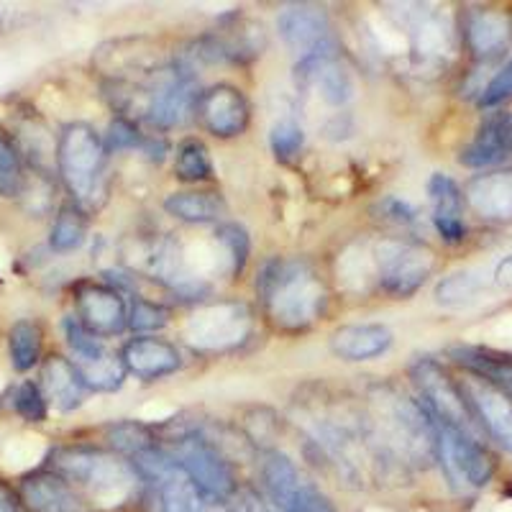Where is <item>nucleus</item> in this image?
<instances>
[{"mask_svg":"<svg viewBox=\"0 0 512 512\" xmlns=\"http://www.w3.org/2000/svg\"><path fill=\"white\" fill-rule=\"evenodd\" d=\"M256 292L262 297L267 318L280 331H305L326 308L328 292L315 269L303 259H272L262 267Z\"/></svg>","mask_w":512,"mask_h":512,"instance_id":"1","label":"nucleus"},{"mask_svg":"<svg viewBox=\"0 0 512 512\" xmlns=\"http://www.w3.org/2000/svg\"><path fill=\"white\" fill-rule=\"evenodd\" d=\"M52 472L80 492L88 505L116 510L134 500L139 474L123 456L88 446H62L52 451Z\"/></svg>","mask_w":512,"mask_h":512,"instance_id":"2","label":"nucleus"},{"mask_svg":"<svg viewBox=\"0 0 512 512\" xmlns=\"http://www.w3.org/2000/svg\"><path fill=\"white\" fill-rule=\"evenodd\" d=\"M374 405L379 433L369 441L382 436V451H390L408 464L425 466L436 461V423L418 400L395 390H382V395L374 397Z\"/></svg>","mask_w":512,"mask_h":512,"instance_id":"3","label":"nucleus"},{"mask_svg":"<svg viewBox=\"0 0 512 512\" xmlns=\"http://www.w3.org/2000/svg\"><path fill=\"white\" fill-rule=\"evenodd\" d=\"M57 167L80 210L98 208L105 195V144L88 123H70L57 141Z\"/></svg>","mask_w":512,"mask_h":512,"instance_id":"4","label":"nucleus"},{"mask_svg":"<svg viewBox=\"0 0 512 512\" xmlns=\"http://www.w3.org/2000/svg\"><path fill=\"white\" fill-rule=\"evenodd\" d=\"M369 256L379 290L392 297L415 295L436 267L433 251L413 241L382 239L372 246Z\"/></svg>","mask_w":512,"mask_h":512,"instance_id":"5","label":"nucleus"},{"mask_svg":"<svg viewBox=\"0 0 512 512\" xmlns=\"http://www.w3.org/2000/svg\"><path fill=\"white\" fill-rule=\"evenodd\" d=\"M410 379L420 395V405L428 410L433 423L448 425V428H456L469 436H479V425L461 395L459 382L438 361L418 359L410 367Z\"/></svg>","mask_w":512,"mask_h":512,"instance_id":"6","label":"nucleus"},{"mask_svg":"<svg viewBox=\"0 0 512 512\" xmlns=\"http://www.w3.org/2000/svg\"><path fill=\"white\" fill-rule=\"evenodd\" d=\"M436 461L456 489H482L495 477V456L479 436L436 423Z\"/></svg>","mask_w":512,"mask_h":512,"instance_id":"7","label":"nucleus"},{"mask_svg":"<svg viewBox=\"0 0 512 512\" xmlns=\"http://www.w3.org/2000/svg\"><path fill=\"white\" fill-rule=\"evenodd\" d=\"M190 477L203 500H231L236 492V474L216 443L200 433H185L175 441V451H169Z\"/></svg>","mask_w":512,"mask_h":512,"instance_id":"8","label":"nucleus"},{"mask_svg":"<svg viewBox=\"0 0 512 512\" xmlns=\"http://www.w3.org/2000/svg\"><path fill=\"white\" fill-rule=\"evenodd\" d=\"M251 333V313L244 303H213L192 313L185 323V341L198 351H228Z\"/></svg>","mask_w":512,"mask_h":512,"instance_id":"9","label":"nucleus"},{"mask_svg":"<svg viewBox=\"0 0 512 512\" xmlns=\"http://www.w3.org/2000/svg\"><path fill=\"white\" fill-rule=\"evenodd\" d=\"M144 113L146 121L159 128L180 126L187 118L190 108H195V75L185 64H172L167 70L157 72L154 82L144 90Z\"/></svg>","mask_w":512,"mask_h":512,"instance_id":"10","label":"nucleus"},{"mask_svg":"<svg viewBox=\"0 0 512 512\" xmlns=\"http://www.w3.org/2000/svg\"><path fill=\"white\" fill-rule=\"evenodd\" d=\"M456 382H459L461 395L477 420L479 431L487 433L505 451H512V395H507L495 384L484 382L482 377H474V374H464Z\"/></svg>","mask_w":512,"mask_h":512,"instance_id":"11","label":"nucleus"},{"mask_svg":"<svg viewBox=\"0 0 512 512\" xmlns=\"http://www.w3.org/2000/svg\"><path fill=\"white\" fill-rule=\"evenodd\" d=\"M277 29H280L282 41L300 59L315 57V54H333L336 52V41L331 34V21L326 11L315 6H287L280 11L277 18Z\"/></svg>","mask_w":512,"mask_h":512,"instance_id":"12","label":"nucleus"},{"mask_svg":"<svg viewBox=\"0 0 512 512\" xmlns=\"http://www.w3.org/2000/svg\"><path fill=\"white\" fill-rule=\"evenodd\" d=\"M195 113L205 131L218 139H233L249 126V103L244 93L231 85H216L200 93L195 100Z\"/></svg>","mask_w":512,"mask_h":512,"instance_id":"13","label":"nucleus"},{"mask_svg":"<svg viewBox=\"0 0 512 512\" xmlns=\"http://www.w3.org/2000/svg\"><path fill=\"white\" fill-rule=\"evenodd\" d=\"M77 323L93 336H116L128 326V308L121 292L105 285H80L75 290Z\"/></svg>","mask_w":512,"mask_h":512,"instance_id":"14","label":"nucleus"},{"mask_svg":"<svg viewBox=\"0 0 512 512\" xmlns=\"http://www.w3.org/2000/svg\"><path fill=\"white\" fill-rule=\"evenodd\" d=\"M18 497L26 512H93L88 500L54 472H36L21 479Z\"/></svg>","mask_w":512,"mask_h":512,"instance_id":"15","label":"nucleus"},{"mask_svg":"<svg viewBox=\"0 0 512 512\" xmlns=\"http://www.w3.org/2000/svg\"><path fill=\"white\" fill-rule=\"evenodd\" d=\"M144 505L146 512H200L203 497L175 461L164 472L144 479Z\"/></svg>","mask_w":512,"mask_h":512,"instance_id":"16","label":"nucleus"},{"mask_svg":"<svg viewBox=\"0 0 512 512\" xmlns=\"http://www.w3.org/2000/svg\"><path fill=\"white\" fill-rule=\"evenodd\" d=\"M510 154H512V116L510 111H495V113H489V116L479 123L474 139L461 149L459 162L464 164V167L482 169V167H492V164L505 162Z\"/></svg>","mask_w":512,"mask_h":512,"instance_id":"17","label":"nucleus"},{"mask_svg":"<svg viewBox=\"0 0 512 512\" xmlns=\"http://www.w3.org/2000/svg\"><path fill=\"white\" fill-rule=\"evenodd\" d=\"M464 200L482 221L512 223V169L472 177L464 187Z\"/></svg>","mask_w":512,"mask_h":512,"instance_id":"18","label":"nucleus"},{"mask_svg":"<svg viewBox=\"0 0 512 512\" xmlns=\"http://www.w3.org/2000/svg\"><path fill=\"white\" fill-rule=\"evenodd\" d=\"M121 361L128 374L146 379V382L167 377V374L177 372L182 364L180 351L169 341H164V338L154 336H139L134 341H128L123 346Z\"/></svg>","mask_w":512,"mask_h":512,"instance_id":"19","label":"nucleus"},{"mask_svg":"<svg viewBox=\"0 0 512 512\" xmlns=\"http://www.w3.org/2000/svg\"><path fill=\"white\" fill-rule=\"evenodd\" d=\"M297 75H300L303 85L318 90L320 98L326 100V103L344 105L354 98V80H351L344 64L338 62L336 52L300 59Z\"/></svg>","mask_w":512,"mask_h":512,"instance_id":"20","label":"nucleus"},{"mask_svg":"<svg viewBox=\"0 0 512 512\" xmlns=\"http://www.w3.org/2000/svg\"><path fill=\"white\" fill-rule=\"evenodd\" d=\"M428 195L433 205V226L446 244H459L466 236L464 223V192L448 175H436L428 180Z\"/></svg>","mask_w":512,"mask_h":512,"instance_id":"21","label":"nucleus"},{"mask_svg":"<svg viewBox=\"0 0 512 512\" xmlns=\"http://www.w3.org/2000/svg\"><path fill=\"white\" fill-rule=\"evenodd\" d=\"M466 41L479 59H492L505 52L512 41V16L497 8L474 11L466 21Z\"/></svg>","mask_w":512,"mask_h":512,"instance_id":"22","label":"nucleus"},{"mask_svg":"<svg viewBox=\"0 0 512 512\" xmlns=\"http://www.w3.org/2000/svg\"><path fill=\"white\" fill-rule=\"evenodd\" d=\"M392 346V331L382 323L341 326L331 336L333 354L346 361H369L382 356Z\"/></svg>","mask_w":512,"mask_h":512,"instance_id":"23","label":"nucleus"},{"mask_svg":"<svg viewBox=\"0 0 512 512\" xmlns=\"http://www.w3.org/2000/svg\"><path fill=\"white\" fill-rule=\"evenodd\" d=\"M85 384L77 374L75 364L64 356H49L41 367V392L62 413L80 408L85 400Z\"/></svg>","mask_w":512,"mask_h":512,"instance_id":"24","label":"nucleus"},{"mask_svg":"<svg viewBox=\"0 0 512 512\" xmlns=\"http://www.w3.org/2000/svg\"><path fill=\"white\" fill-rule=\"evenodd\" d=\"M448 356L466 369V374L482 377L484 382L495 384L507 395H512V356L502 354L495 349H484V346H451Z\"/></svg>","mask_w":512,"mask_h":512,"instance_id":"25","label":"nucleus"},{"mask_svg":"<svg viewBox=\"0 0 512 512\" xmlns=\"http://www.w3.org/2000/svg\"><path fill=\"white\" fill-rule=\"evenodd\" d=\"M262 487L269 502L280 512H287L303 487V479L297 474V466L292 464L290 456L280 451H267L262 459Z\"/></svg>","mask_w":512,"mask_h":512,"instance_id":"26","label":"nucleus"},{"mask_svg":"<svg viewBox=\"0 0 512 512\" xmlns=\"http://www.w3.org/2000/svg\"><path fill=\"white\" fill-rule=\"evenodd\" d=\"M164 210L185 223H216L226 213V203L218 192H172L164 200Z\"/></svg>","mask_w":512,"mask_h":512,"instance_id":"27","label":"nucleus"},{"mask_svg":"<svg viewBox=\"0 0 512 512\" xmlns=\"http://www.w3.org/2000/svg\"><path fill=\"white\" fill-rule=\"evenodd\" d=\"M8 354L16 372H29L41 359V328L34 320H18L8 333Z\"/></svg>","mask_w":512,"mask_h":512,"instance_id":"28","label":"nucleus"},{"mask_svg":"<svg viewBox=\"0 0 512 512\" xmlns=\"http://www.w3.org/2000/svg\"><path fill=\"white\" fill-rule=\"evenodd\" d=\"M88 236V218L77 205L67 203L59 208V216L54 221L52 233H49V244L54 251H75L85 244Z\"/></svg>","mask_w":512,"mask_h":512,"instance_id":"29","label":"nucleus"},{"mask_svg":"<svg viewBox=\"0 0 512 512\" xmlns=\"http://www.w3.org/2000/svg\"><path fill=\"white\" fill-rule=\"evenodd\" d=\"M175 172L185 182H203L213 177V162L203 141L187 139L177 146Z\"/></svg>","mask_w":512,"mask_h":512,"instance_id":"30","label":"nucleus"},{"mask_svg":"<svg viewBox=\"0 0 512 512\" xmlns=\"http://www.w3.org/2000/svg\"><path fill=\"white\" fill-rule=\"evenodd\" d=\"M484 290V280L477 272H456L448 274L446 280L438 282L436 300L446 308H459V305L477 300L479 292Z\"/></svg>","mask_w":512,"mask_h":512,"instance_id":"31","label":"nucleus"},{"mask_svg":"<svg viewBox=\"0 0 512 512\" xmlns=\"http://www.w3.org/2000/svg\"><path fill=\"white\" fill-rule=\"evenodd\" d=\"M108 441H111V446L116 448L118 454L126 456V459H131V456H136L139 451H144V448L157 443L154 441L152 431H149L146 425L134 423V420L111 425V428H108Z\"/></svg>","mask_w":512,"mask_h":512,"instance_id":"32","label":"nucleus"},{"mask_svg":"<svg viewBox=\"0 0 512 512\" xmlns=\"http://www.w3.org/2000/svg\"><path fill=\"white\" fill-rule=\"evenodd\" d=\"M26 187L24 169L16 149L0 136V195L3 198H18Z\"/></svg>","mask_w":512,"mask_h":512,"instance_id":"33","label":"nucleus"},{"mask_svg":"<svg viewBox=\"0 0 512 512\" xmlns=\"http://www.w3.org/2000/svg\"><path fill=\"white\" fill-rule=\"evenodd\" d=\"M269 144H272L274 157L280 162H290L300 154L305 144L303 128L297 126L295 121H277L272 126V134H269Z\"/></svg>","mask_w":512,"mask_h":512,"instance_id":"34","label":"nucleus"},{"mask_svg":"<svg viewBox=\"0 0 512 512\" xmlns=\"http://www.w3.org/2000/svg\"><path fill=\"white\" fill-rule=\"evenodd\" d=\"M216 236H218V241L226 246L228 256H231L233 274L244 272L246 259H249V249H251L249 233H246L239 223H223V226H218Z\"/></svg>","mask_w":512,"mask_h":512,"instance_id":"35","label":"nucleus"},{"mask_svg":"<svg viewBox=\"0 0 512 512\" xmlns=\"http://www.w3.org/2000/svg\"><path fill=\"white\" fill-rule=\"evenodd\" d=\"M13 408L29 423H41L47 420V397L36 382H24L13 395Z\"/></svg>","mask_w":512,"mask_h":512,"instance_id":"36","label":"nucleus"},{"mask_svg":"<svg viewBox=\"0 0 512 512\" xmlns=\"http://www.w3.org/2000/svg\"><path fill=\"white\" fill-rule=\"evenodd\" d=\"M169 323V313L152 300H134L128 310V326L134 331H157Z\"/></svg>","mask_w":512,"mask_h":512,"instance_id":"37","label":"nucleus"},{"mask_svg":"<svg viewBox=\"0 0 512 512\" xmlns=\"http://www.w3.org/2000/svg\"><path fill=\"white\" fill-rule=\"evenodd\" d=\"M512 95V59L497 72L492 80H489L487 88L482 90V98H479V105L482 108H492V105H500L502 100H507Z\"/></svg>","mask_w":512,"mask_h":512,"instance_id":"38","label":"nucleus"},{"mask_svg":"<svg viewBox=\"0 0 512 512\" xmlns=\"http://www.w3.org/2000/svg\"><path fill=\"white\" fill-rule=\"evenodd\" d=\"M287 512H336V510H333L331 500H328L318 487L303 482V487H300L295 502H292Z\"/></svg>","mask_w":512,"mask_h":512,"instance_id":"39","label":"nucleus"},{"mask_svg":"<svg viewBox=\"0 0 512 512\" xmlns=\"http://www.w3.org/2000/svg\"><path fill=\"white\" fill-rule=\"evenodd\" d=\"M136 144H139V131L131 123L123 121V118L111 123V128H108V149L121 152V149H128V146Z\"/></svg>","mask_w":512,"mask_h":512,"instance_id":"40","label":"nucleus"},{"mask_svg":"<svg viewBox=\"0 0 512 512\" xmlns=\"http://www.w3.org/2000/svg\"><path fill=\"white\" fill-rule=\"evenodd\" d=\"M382 213L384 218H390V221L400 223V226H413L415 223V208L405 200H397V198H387L382 203Z\"/></svg>","mask_w":512,"mask_h":512,"instance_id":"41","label":"nucleus"},{"mask_svg":"<svg viewBox=\"0 0 512 512\" xmlns=\"http://www.w3.org/2000/svg\"><path fill=\"white\" fill-rule=\"evenodd\" d=\"M495 282L505 290H512V254L505 256L495 269Z\"/></svg>","mask_w":512,"mask_h":512,"instance_id":"42","label":"nucleus"},{"mask_svg":"<svg viewBox=\"0 0 512 512\" xmlns=\"http://www.w3.org/2000/svg\"><path fill=\"white\" fill-rule=\"evenodd\" d=\"M0 512H21L18 510V502L13 500V495L3 484H0Z\"/></svg>","mask_w":512,"mask_h":512,"instance_id":"43","label":"nucleus"},{"mask_svg":"<svg viewBox=\"0 0 512 512\" xmlns=\"http://www.w3.org/2000/svg\"><path fill=\"white\" fill-rule=\"evenodd\" d=\"M200 512H236V510L228 505V500H203Z\"/></svg>","mask_w":512,"mask_h":512,"instance_id":"44","label":"nucleus"},{"mask_svg":"<svg viewBox=\"0 0 512 512\" xmlns=\"http://www.w3.org/2000/svg\"><path fill=\"white\" fill-rule=\"evenodd\" d=\"M510 116H512V111H510Z\"/></svg>","mask_w":512,"mask_h":512,"instance_id":"45","label":"nucleus"}]
</instances>
